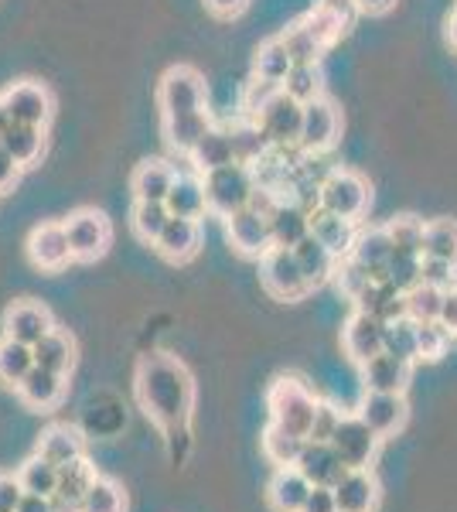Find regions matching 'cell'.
I'll list each match as a JSON object with an SVG mask.
<instances>
[{"label":"cell","mask_w":457,"mask_h":512,"mask_svg":"<svg viewBox=\"0 0 457 512\" xmlns=\"http://www.w3.org/2000/svg\"><path fill=\"white\" fill-rule=\"evenodd\" d=\"M212 127H215V123L209 117V110L161 120V134H164V140H168L171 151H178V154H191V151H195V144L205 134H209Z\"/></svg>","instance_id":"31"},{"label":"cell","mask_w":457,"mask_h":512,"mask_svg":"<svg viewBox=\"0 0 457 512\" xmlns=\"http://www.w3.org/2000/svg\"><path fill=\"white\" fill-rule=\"evenodd\" d=\"M294 256H297V263H301V274H304L307 284H311V291L321 284H328L338 270V256L331 253L314 233L304 236L301 243L294 246Z\"/></svg>","instance_id":"28"},{"label":"cell","mask_w":457,"mask_h":512,"mask_svg":"<svg viewBox=\"0 0 457 512\" xmlns=\"http://www.w3.org/2000/svg\"><path fill=\"white\" fill-rule=\"evenodd\" d=\"M311 489L314 485L301 475V468L290 465V468H277V472H273L267 485V499L273 512H301Z\"/></svg>","instance_id":"25"},{"label":"cell","mask_w":457,"mask_h":512,"mask_svg":"<svg viewBox=\"0 0 457 512\" xmlns=\"http://www.w3.org/2000/svg\"><path fill=\"white\" fill-rule=\"evenodd\" d=\"M65 393H69V376L52 373V369H45V366H35L18 383L21 403L31 410H55L58 403L65 400Z\"/></svg>","instance_id":"18"},{"label":"cell","mask_w":457,"mask_h":512,"mask_svg":"<svg viewBox=\"0 0 457 512\" xmlns=\"http://www.w3.org/2000/svg\"><path fill=\"white\" fill-rule=\"evenodd\" d=\"M423 256L457 263V222L454 219H434L423 229Z\"/></svg>","instance_id":"42"},{"label":"cell","mask_w":457,"mask_h":512,"mask_svg":"<svg viewBox=\"0 0 457 512\" xmlns=\"http://www.w3.org/2000/svg\"><path fill=\"white\" fill-rule=\"evenodd\" d=\"M31 349H35V366H45L62 376H69L72 369H76V338L69 332H62V328H52V332L41 338L38 345H31Z\"/></svg>","instance_id":"33"},{"label":"cell","mask_w":457,"mask_h":512,"mask_svg":"<svg viewBox=\"0 0 457 512\" xmlns=\"http://www.w3.org/2000/svg\"><path fill=\"white\" fill-rule=\"evenodd\" d=\"M352 256L355 263H362L365 270H369L376 280H386V267H389V256H393V236H389V229H362L359 236H355V246H352Z\"/></svg>","instance_id":"27"},{"label":"cell","mask_w":457,"mask_h":512,"mask_svg":"<svg viewBox=\"0 0 457 512\" xmlns=\"http://www.w3.org/2000/svg\"><path fill=\"white\" fill-rule=\"evenodd\" d=\"M28 256L38 270H48V274L69 267L72 246H69V233H65V222H41V226L31 229Z\"/></svg>","instance_id":"14"},{"label":"cell","mask_w":457,"mask_h":512,"mask_svg":"<svg viewBox=\"0 0 457 512\" xmlns=\"http://www.w3.org/2000/svg\"><path fill=\"white\" fill-rule=\"evenodd\" d=\"M198 246H202L198 219H181V216H171L168 226L161 229V236L154 239V250L171 263H188L198 253Z\"/></svg>","instance_id":"20"},{"label":"cell","mask_w":457,"mask_h":512,"mask_svg":"<svg viewBox=\"0 0 457 512\" xmlns=\"http://www.w3.org/2000/svg\"><path fill=\"white\" fill-rule=\"evenodd\" d=\"M226 236H229L232 250L243 253V256H253V260H260L263 253L273 250L270 216L260 209H253V205L232 212V216L226 219Z\"/></svg>","instance_id":"10"},{"label":"cell","mask_w":457,"mask_h":512,"mask_svg":"<svg viewBox=\"0 0 457 512\" xmlns=\"http://www.w3.org/2000/svg\"><path fill=\"white\" fill-rule=\"evenodd\" d=\"M301 512H338L335 502V489H324V485H314L311 495H307L304 509Z\"/></svg>","instance_id":"55"},{"label":"cell","mask_w":457,"mask_h":512,"mask_svg":"<svg viewBox=\"0 0 457 512\" xmlns=\"http://www.w3.org/2000/svg\"><path fill=\"white\" fill-rule=\"evenodd\" d=\"M369 181L355 171H331L328 178L318 185V209L324 212H335V216H345V219H355L359 222L369 209Z\"/></svg>","instance_id":"5"},{"label":"cell","mask_w":457,"mask_h":512,"mask_svg":"<svg viewBox=\"0 0 457 512\" xmlns=\"http://www.w3.org/2000/svg\"><path fill=\"white\" fill-rule=\"evenodd\" d=\"M311 233L328 246L338 260H345L355 246V219H345V216H335V212H324V209H314L311 212Z\"/></svg>","instance_id":"29"},{"label":"cell","mask_w":457,"mask_h":512,"mask_svg":"<svg viewBox=\"0 0 457 512\" xmlns=\"http://www.w3.org/2000/svg\"><path fill=\"white\" fill-rule=\"evenodd\" d=\"M342 410L335 407V403H318V414H314V424H311V431H307V441H328L331 444V437H335L338 431V424H342Z\"/></svg>","instance_id":"51"},{"label":"cell","mask_w":457,"mask_h":512,"mask_svg":"<svg viewBox=\"0 0 457 512\" xmlns=\"http://www.w3.org/2000/svg\"><path fill=\"white\" fill-rule=\"evenodd\" d=\"M260 280L277 301H301L304 294H311V284L301 274V263L287 246H273L260 256Z\"/></svg>","instance_id":"6"},{"label":"cell","mask_w":457,"mask_h":512,"mask_svg":"<svg viewBox=\"0 0 457 512\" xmlns=\"http://www.w3.org/2000/svg\"><path fill=\"white\" fill-rule=\"evenodd\" d=\"M420 260H423L420 253H410V250L393 246V256H389V267H386V280L406 294L410 287L420 284Z\"/></svg>","instance_id":"47"},{"label":"cell","mask_w":457,"mask_h":512,"mask_svg":"<svg viewBox=\"0 0 457 512\" xmlns=\"http://www.w3.org/2000/svg\"><path fill=\"white\" fill-rule=\"evenodd\" d=\"M253 120L263 127V134L270 137L273 147H297V140H301V123H304V103H297L294 96H287L284 89H280Z\"/></svg>","instance_id":"8"},{"label":"cell","mask_w":457,"mask_h":512,"mask_svg":"<svg viewBox=\"0 0 457 512\" xmlns=\"http://www.w3.org/2000/svg\"><path fill=\"white\" fill-rule=\"evenodd\" d=\"M386 229H389V236H393V246L423 256V229H427V222H423V219H417V216H396Z\"/></svg>","instance_id":"49"},{"label":"cell","mask_w":457,"mask_h":512,"mask_svg":"<svg viewBox=\"0 0 457 512\" xmlns=\"http://www.w3.org/2000/svg\"><path fill=\"white\" fill-rule=\"evenodd\" d=\"M451 332H447L440 321H427V325H417V349H420V362H437L440 355L451 345Z\"/></svg>","instance_id":"48"},{"label":"cell","mask_w":457,"mask_h":512,"mask_svg":"<svg viewBox=\"0 0 457 512\" xmlns=\"http://www.w3.org/2000/svg\"><path fill=\"white\" fill-rule=\"evenodd\" d=\"M229 137H232V151H236V161L239 164H256L270 154V137L263 134V127L256 123L253 117L249 120H239L229 127Z\"/></svg>","instance_id":"36"},{"label":"cell","mask_w":457,"mask_h":512,"mask_svg":"<svg viewBox=\"0 0 457 512\" xmlns=\"http://www.w3.org/2000/svg\"><path fill=\"white\" fill-rule=\"evenodd\" d=\"M205 103H209V89H205L202 72L191 69V65H174V69L164 72L161 86H157V110H161V120L185 117V113H202Z\"/></svg>","instance_id":"4"},{"label":"cell","mask_w":457,"mask_h":512,"mask_svg":"<svg viewBox=\"0 0 457 512\" xmlns=\"http://www.w3.org/2000/svg\"><path fill=\"white\" fill-rule=\"evenodd\" d=\"M134 390L144 407V414L154 420L161 431H185L195 410V379L185 369V362L168 352H151L137 362Z\"/></svg>","instance_id":"1"},{"label":"cell","mask_w":457,"mask_h":512,"mask_svg":"<svg viewBox=\"0 0 457 512\" xmlns=\"http://www.w3.org/2000/svg\"><path fill=\"white\" fill-rule=\"evenodd\" d=\"M440 304H444V287H434L427 280H420L417 287L406 291V318H413L417 325L440 318Z\"/></svg>","instance_id":"43"},{"label":"cell","mask_w":457,"mask_h":512,"mask_svg":"<svg viewBox=\"0 0 457 512\" xmlns=\"http://www.w3.org/2000/svg\"><path fill=\"white\" fill-rule=\"evenodd\" d=\"M174 178H178V171H174L168 161H161V158L140 161L134 168V175H130L134 202H168Z\"/></svg>","instance_id":"22"},{"label":"cell","mask_w":457,"mask_h":512,"mask_svg":"<svg viewBox=\"0 0 457 512\" xmlns=\"http://www.w3.org/2000/svg\"><path fill=\"white\" fill-rule=\"evenodd\" d=\"M410 379H413V362L396 359V355H389V352L372 355L362 366V383H365V390H372V393H406Z\"/></svg>","instance_id":"19"},{"label":"cell","mask_w":457,"mask_h":512,"mask_svg":"<svg viewBox=\"0 0 457 512\" xmlns=\"http://www.w3.org/2000/svg\"><path fill=\"white\" fill-rule=\"evenodd\" d=\"M18 512H55V502H52V495H31V492H24Z\"/></svg>","instance_id":"59"},{"label":"cell","mask_w":457,"mask_h":512,"mask_svg":"<svg viewBox=\"0 0 457 512\" xmlns=\"http://www.w3.org/2000/svg\"><path fill=\"white\" fill-rule=\"evenodd\" d=\"M31 369H35V349L18 338H0V383L18 390V383Z\"/></svg>","instance_id":"37"},{"label":"cell","mask_w":457,"mask_h":512,"mask_svg":"<svg viewBox=\"0 0 457 512\" xmlns=\"http://www.w3.org/2000/svg\"><path fill=\"white\" fill-rule=\"evenodd\" d=\"M447 41L457 48V11L451 14V21H447Z\"/></svg>","instance_id":"61"},{"label":"cell","mask_w":457,"mask_h":512,"mask_svg":"<svg viewBox=\"0 0 457 512\" xmlns=\"http://www.w3.org/2000/svg\"><path fill=\"white\" fill-rule=\"evenodd\" d=\"M338 130H342V117H338L335 103L331 99H314V103H304V123H301V147L304 154H324L331 144L338 140Z\"/></svg>","instance_id":"12"},{"label":"cell","mask_w":457,"mask_h":512,"mask_svg":"<svg viewBox=\"0 0 457 512\" xmlns=\"http://www.w3.org/2000/svg\"><path fill=\"white\" fill-rule=\"evenodd\" d=\"M191 164H195L198 175L205 171H215L222 164H232L236 161V151H232V137H229V127H212L209 134L195 144V151L188 154Z\"/></svg>","instance_id":"34"},{"label":"cell","mask_w":457,"mask_h":512,"mask_svg":"<svg viewBox=\"0 0 457 512\" xmlns=\"http://www.w3.org/2000/svg\"><path fill=\"white\" fill-rule=\"evenodd\" d=\"M11 127V117H7V110H4V103H0V137H4V130Z\"/></svg>","instance_id":"62"},{"label":"cell","mask_w":457,"mask_h":512,"mask_svg":"<svg viewBox=\"0 0 457 512\" xmlns=\"http://www.w3.org/2000/svg\"><path fill=\"white\" fill-rule=\"evenodd\" d=\"M297 468H301V475L307 482L324 485V489H335V485L352 472L328 441H307L301 458H297Z\"/></svg>","instance_id":"17"},{"label":"cell","mask_w":457,"mask_h":512,"mask_svg":"<svg viewBox=\"0 0 457 512\" xmlns=\"http://www.w3.org/2000/svg\"><path fill=\"white\" fill-rule=\"evenodd\" d=\"M284 93L294 96L297 103H314L324 93V72L321 62H297L284 79Z\"/></svg>","instance_id":"39"},{"label":"cell","mask_w":457,"mask_h":512,"mask_svg":"<svg viewBox=\"0 0 457 512\" xmlns=\"http://www.w3.org/2000/svg\"><path fill=\"white\" fill-rule=\"evenodd\" d=\"M93 482H96V468L89 465L86 458L58 468V489L52 495L55 512H79L82 499H86V492H89V485H93Z\"/></svg>","instance_id":"23"},{"label":"cell","mask_w":457,"mask_h":512,"mask_svg":"<svg viewBox=\"0 0 457 512\" xmlns=\"http://www.w3.org/2000/svg\"><path fill=\"white\" fill-rule=\"evenodd\" d=\"M52 328H55L52 311L38 301H14L11 308L4 311V335L18 338L24 345H38Z\"/></svg>","instance_id":"16"},{"label":"cell","mask_w":457,"mask_h":512,"mask_svg":"<svg viewBox=\"0 0 457 512\" xmlns=\"http://www.w3.org/2000/svg\"><path fill=\"white\" fill-rule=\"evenodd\" d=\"M249 0H205V7L215 14V18H236V14L246 11Z\"/></svg>","instance_id":"58"},{"label":"cell","mask_w":457,"mask_h":512,"mask_svg":"<svg viewBox=\"0 0 457 512\" xmlns=\"http://www.w3.org/2000/svg\"><path fill=\"white\" fill-rule=\"evenodd\" d=\"M45 461H52L55 468L62 465H72V461L86 458V441H82V434L76 431V427L69 424H52L45 434L38 437V451Z\"/></svg>","instance_id":"26"},{"label":"cell","mask_w":457,"mask_h":512,"mask_svg":"<svg viewBox=\"0 0 457 512\" xmlns=\"http://www.w3.org/2000/svg\"><path fill=\"white\" fill-rule=\"evenodd\" d=\"M270 233H273V246L294 250L304 236H311V212H307L297 198H284V202L270 212Z\"/></svg>","instance_id":"24"},{"label":"cell","mask_w":457,"mask_h":512,"mask_svg":"<svg viewBox=\"0 0 457 512\" xmlns=\"http://www.w3.org/2000/svg\"><path fill=\"white\" fill-rule=\"evenodd\" d=\"M18 482L24 485V492H31V495H55L58 468L52 461L41 458V454H31V458L18 468Z\"/></svg>","instance_id":"44"},{"label":"cell","mask_w":457,"mask_h":512,"mask_svg":"<svg viewBox=\"0 0 457 512\" xmlns=\"http://www.w3.org/2000/svg\"><path fill=\"white\" fill-rule=\"evenodd\" d=\"M284 86H277V82H263V79H256L253 76V82L246 86V93H243V110H246V117H256V113L263 110V106L270 103L273 96L280 93Z\"/></svg>","instance_id":"52"},{"label":"cell","mask_w":457,"mask_h":512,"mask_svg":"<svg viewBox=\"0 0 457 512\" xmlns=\"http://www.w3.org/2000/svg\"><path fill=\"white\" fill-rule=\"evenodd\" d=\"M168 219H171V212L164 202H134V212H130L134 233L151 246H154V239L161 236V229L168 226Z\"/></svg>","instance_id":"45"},{"label":"cell","mask_w":457,"mask_h":512,"mask_svg":"<svg viewBox=\"0 0 457 512\" xmlns=\"http://www.w3.org/2000/svg\"><path fill=\"white\" fill-rule=\"evenodd\" d=\"M127 499H123V489L106 475H96V482L89 485L86 499H82L79 512H123Z\"/></svg>","instance_id":"46"},{"label":"cell","mask_w":457,"mask_h":512,"mask_svg":"<svg viewBox=\"0 0 457 512\" xmlns=\"http://www.w3.org/2000/svg\"><path fill=\"white\" fill-rule=\"evenodd\" d=\"M280 38H284V45H287V52H290V59H294V65L297 62H321V55L328 52V45H324V41L314 35V28L304 18L297 21V24H290V28Z\"/></svg>","instance_id":"41"},{"label":"cell","mask_w":457,"mask_h":512,"mask_svg":"<svg viewBox=\"0 0 457 512\" xmlns=\"http://www.w3.org/2000/svg\"><path fill=\"white\" fill-rule=\"evenodd\" d=\"M24 499V485L18 475H0V512H18Z\"/></svg>","instance_id":"54"},{"label":"cell","mask_w":457,"mask_h":512,"mask_svg":"<svg viewBox=\"0 0 457 512\" xmlns=\"http://www.w3.org/2000/svg\"><path fill=\"white\" fill-rule=\"evenodd\" d=\"M294 69V59H290L284 38H267L260 48H256V59H253V76L263 82H277L284 86V79Z\"/></svg>","instance_id":"35"},{"label":"cell","mask_w":457,"mask_h":512,"mask_svg":"<svg viewBox=\"0 0 457 512\" xmlns=\"http://www.w3.org/2000/svg\"><path fill=\"white\" fill-rule=\"evenodd\" d=\"M338 512H376L379 506V482L369 468H352L342 482L335 485Z\"/></svg>","instance_id":"21"},{"label":"cell","mask_w":457,"mask_h":512,"mask_svg":"<svg viewBox=\"0 0 457 512\" xmlns=\"http://www.w3.org/2000/svg\"><path fill=\"white\" fill-rule=\"evenodd\" d=\"M304 444H307V437L290 434V431H284V427H277V424H267V431H263V454H267V458L277 468L297 465V458H301Z\"/></svg>","instance_id":"38"},{"label":"cell","mask_w":457,"mask_h":512,"mask_svg":"<svg viewBox=\"0 0 457 512\" xmlns=\"http://www.w3.org/2000/svg\"><path fill=\"white\" fill-rule=\"evenodd\" d=\"M205 202H209V212L219 219H229L232 212L246 209L256 195V171L253 164H222L215 171H205Z\"/></svg>","instance_id":"2"},{"label":"cell","mask_w":457,"mask_h":512,"mask_svg":"<svg viewBox=\"0 0 457 512\" xmlns=\"http://www.w3.org/2000/svg\"><path fill=\"white\" fill-rule=\"evenodd\" d=\"M457 277V263H447V260H437V256H423L420 260V280H427V284L434 287H451Z\"/></svg>","instance_id":"53"},{"label":"cell","mask_w":457,"mask_h":512,"mask_svg":"<svg viewBox=\"0 0 457 512\" xmlns=\"http://www.w3.org/2000/svg\"><path fill=\"white\" fill-rule=\"evenodd\" d=\"M382 335H386V321H379L376 315H365V311H352V318L342 328L345 355L365 366L372 355L382 352Z\"/></svg>","instance_id":"15"},{"label":"cell","mask_w":457,"mask_h":512,"mask_svg":"<svg viewBox=\"0 0 457 512\" xmlns=\"http://www.w3.org/2000/svg\"><path fill=\"white\" fill-rule=\"evenodd\" d=\"M0 103H4L7 117L18 120V123H35V127H48V120H52V93H48L41 82L35 79H24V82H14V86L4 89V96H0Z\"/></svg>","instance_id":"11"},{"label":"cell","mask_w":457,"mask_h":512,"mask_svg":"<svg viewBox=\"0 0 457 512\" xmlns=\"http://www.w3.org/2000/svg\"><path fill=\"white\" fill-rule=\"evenodd\" d=\"M318 396H314L297 376H277L267 393V407H270V424L284 427L290 434L307 437L318 414Z\"/></svg>","instance_id":"3"},{"label":"cell","mask_w":457,"mask_h":512,"mask_svg":"<svg viewBox=\"0 0 457 512\" xmlns=\"http://www.w3.org/2000/svg\"><path fill=\"white\" fill-rule=\"evenodd\" d=\"M168 212L181 219H198L209 212V202H205V181L198 171H188V175H178L168 192Z\"/></svg>","instance_id":"30"},{"label":"cell","mask_w":457,"mask_h":512,"mask_svg":"<svg viewBox=\"0 0 457 512\" xmlns=\"http://www.w3.org/2000/svg\"><path fill=\"white\" fill-rule=\"evenodd\" d=\"M18 175H21V164L11 158V154L4 151V147H0V195L7 192V188L14 185V181H18Z\"/></svg>","instance_id":"57"},{"label":"cell","mask_w":457,"mask_h":512,"mask_svg":"<svg viewBox=\"0 0 457 512\" xmlns=\"http://www.w3.org/2000/svg\"><path fill=\"white\" fill-rule=\"evenodd\" d=\"M382 352L396 355V359H406V362H420L417 321H413V318L386 321V335H382Z\"/></svg>","instance_id":"40"},{"label":"cell","mask_w":457,"mask_h":512,"mask_svg":"<svg viewBox=\"0 0 457 512\" xmlns=\"http://www.w3.org/2000/svg\"><path fill=\"white\" fill-rule=\"evenodd\" d=\"M359 417L379 437H393V434H400L406 427V420H410V403H406V393L365 390L362 403H359Z\"/></svg>","instance_id":"13"},{"label":"cell","mask_w":457,"mask_h":512,"mask_svg":"<svg viewBox=\"0 0 457 512\" xmlns=\"http://www.w3.org/2000/svg\"><path fill=\"white\" fill-rule=\"evenodd\" d=\"M0 147L11 154L21 168H31L41 154H45V127H35V123H18L11 120V127L0 137Z\"/></svg>","instance_id":"32"},{"label":"cell","mask_w":457,"mask_h":512,"mask_svg":"<svg viewBox=\"0 0 457 512\" xmlns=\"http://www.w3.org/2000/svg\"><path fill=\"white\" fill-rule=\"evenodd\" d=\"M440 325L447 328L451 335H457V284H451L444 291V304H440Z\"/></svg>","instance_id":"56"},{"label":"cell","mask_w":457,"mask_h":512,"mask_svg":"<svg viewBox=\"0 0 457 512\" xmlns=\"http://www.w3.org/2000/svg\"><path fill=\"white\" fill-rule=\"evenodd\" d=\"M338 263H342V267L335 270L338 287H342V294L348 297V301H355V297H359V294H362L365 287H369L376 277H372L369 270L362 267V263H355L352 256H345V260H338Z\"/></svg>","instance_id":"50"},{"label":"cell","mask_w":457,"mask_h":512,"mask_svg":"<svg viewBox=\"0 0 457 512\" xmlns=\"http://www.w3.org/2000/svg\"><path fill=\"white\" fill-rule=\"evenodd\" d=\"M355 4H359L362 14H386L389 7L396 4V0H355Z\"/></svg>","instance_id":"60"},{"label":"cell","mask_w":457,"mask_h":512,"mask_svg":"<svg viewBox=\"0 0 457 512\" xmlns=\"http://www.w3.org/2000/svg\"><path fill=\"white\" fill-rule=\"evenodd\" d=\"M65 233H69L72 260L76 263L99 260L113 243V226L99 209H76L65 219Z\"/></svg>","instance_id":"7"},{"label":"cell","mask_w":457,"mask_h":512,"mask_svg":"<svg viewBox=\"0 0 457 512\" xmlns=\"http://www.w3.org/2000/svg\"><path fill=\"white\" fill-rule=\"evenodd\" d=\"M379 444H382V437L372 431L359 414H345L335 437H331V448L338 451V458H342L348 468H369L379 454Z\"/></svg>","instance_id":"9"}]
</instances>
